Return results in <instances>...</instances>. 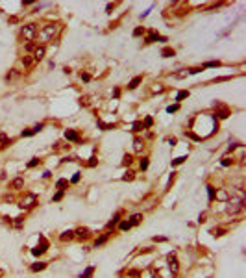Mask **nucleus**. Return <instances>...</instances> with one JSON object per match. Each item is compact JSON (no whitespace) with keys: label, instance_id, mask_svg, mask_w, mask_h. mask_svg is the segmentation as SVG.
Segmentation results:
<instances>
[{"label":"nucleus","instance_id":"f257e3e1","mask_svg":"<svg viewBox=\"0 0 246 278\" xmlns=\"http://www.w3.org/2000/svg\"><path fill=\"white\" fill-rule=\"evenodd\" d=\"M20 35H22L28 43L30 41H34L35 39V35H37V24H24L22 28H20Z\"/></svg>","mask_w":246,"mask_h":278},{"label":"nucleus","instance_id":"f03ea898","mask_svg":"<svg viewBox=\"0 0 246 278\" xmlns=\"http://www.w3.org/2000/svg\"><path fill=\"white\" fill-rule=\"evenodd\" d=\"M242 200L241 198H231L230 202H228V211L230 213H239L241 210H242Z\"/></svg>","mask_w":246,"mask_h":278},{"label":"nucleus","instance_id":"7ed1b4c3","mask_svg":"<svg viewBox=\"0 0 246 278\" xmlns=\"http://www.w3.org/2000/svg\"><path fill=\"white\" fill-rule=\"evenodd\" d=\"M46 249H48L46 239H45V237H41V245H37L35 249H31V254H34V256H41V254H45V252H46Z\"/></svg>","mask_w":246,"mask_h":278},{"label":"nucleus","instance_id":"20e7f679","mask_svg":"<svg viewBox=\"0 0 246 278\" xmlns=\"http://www.w3.org/2000/svg\"><path fill=\"white\" fill-rule=\"evenodd\" d=\"M56 32H58V26L56 24H48V26H45V28L41 30V34H43V37H45V39H50Z\"/></svg>","mask_w":246,"mask_h":278},{"label":"nucleus","instance_id":"39448f33","mask_svg":"<svg viewBox=\"0 0 246 278\" xmlns=\"http://www.w3.org/2000/svg\"><path fill=\"white\" fill-rule=\"evenodd\" d=\"M45 54H46V47L45 45L35 47V50H34V61H41L43 58H45Z\"/></svg>","mask_w":246,"mask_h":278},{"label":"nucleus","instance_id":"423d86ee","mask_svg":"<svg viewBox=\"0 0 246 278\" xmlns=\"http://www.w3.org/2000/svg\"><path fill=\"white\" fill-rule=\"evenodd\" d=\"M167 261H168V267H170V271H172V274H176L178 273V260H176V256L174 254H168Z\"/></svg>","mask_w":246,"mask_h":278},{"label":"nucleus","instance_id":"0eeeda50","mask_svg":"<svg viewBox=\"0 0 246 278\" xmlns=\"http://www.w3.org/2000/svg\"><path fill=\"white\" fill-rule=\"evenodd\" d=\"M89 236H91V234H89L87 228H78L76 232H74V237H78V239H87Z\"/></svg>","mask_w":246,"mask_h":278},{"label":"nucleus","instance_id":"6e6552de","mask_svg":"<svg viewBox=\"0 0 246 278\" xmlns=\"http://www.w3.org/2000/svg\"><path fill=\"white\" fill-rule=\"evenodd\" d=\"M65 139H67V141H74V143H76V141H80V135L74 130H67L65 132Z\"/></svg>","mask_w":246,"mask_h":278},{"label":"nucleus","instance_id":"1a4fd4ad","mask_svg":"<svg viewBox=\"0 0 246 278\" xmlns=\"http://www.w3.org/2000/svg\"><path fill=\"white\" fill-rule=\"evenodd\" d=\"M156 41H167V37L159 35V34H150V35L144 39V43H156Z\"/></svg>","mask_w":246,"mask_h":278},{"label":"nucleus","instance_id":"9d476101","mask_svg":"<svg viewBox=\"0 0 246 278\" xmlns=\"http://www.w3.org/2000/svg\"><path fill=\"white\" fill-rule=\"evenodd\" d=\"M43 269H46V261H37V263H34V265L30 267L31 273H39V271H43Z\"/></svg>","mask_w":246,"mask_h":278},{"label":"nucleus","instance_id":"9b49d317","mask_svg":"<svg viewBox=\"0 0 246 278\" xmlns=\"http://www.w3.org/2000/svg\"><path fill=\"white\" fill-rule=\"evenodd\" d=\"M143 148H144V143H143V139L135 137V139H133V150H135V152H143Z\"/></svg>","mask_w":246,"mask_h":278},{"label":"nucleus","instance_id":"f8f14e48","mask_svg":"<svg viewBox=\"0 0 246 278\" xmlns=\"http://www.w3.org/2000/svg\"><path fill=\"white\" fill-rule=\"evenodd\" d=\"M119 222H120V211H119V213H115V215H113V219L108 222V230H111V228L115 226V224H119Z\"/></svg>","mask_w":246,"mask_h":278},{"label":"nucleus","instance_id":"ddd939ff","mask_svg":"<svg viewBox=\"0 0 246 278\" xmlns=\"http://www.w3.org/2000/svg\"><path fill=\"white\" fill-rule=\"evenodd\" d=\"M59 239L65 243V241H70V239H74V232L72 230H67V232H63L61 236H59Z\"/></svg>","mask_w":246,"mask_h":278},{"label":"nucleus","instance_id":"4468645a","mask_svg":"<svg viewBox=\"0 0 246 278\" xmlns=\"http://www.w3.org/2000/svg\"><path fill=\"white\" fill-rule=\"evenodd\" d=\"M141 82H143V76H135V78H133L130 83H128V89H130V91H133V89H135V87H137V85L141 83Z\"/></svg>","mask_w":246,"mask_h":278},{"label":"nucleus","instance_id":"2eb2a0df","mask_svg":"<svg viewBox=\"0 0 246 278\" xmlns=\"http://www.w3.org/2000/svg\"><path fill=\"white\" fill-rule=\"evenodd\" d=\"M35 204V197L34 195H28V198H26V202H20V208H30V206H34Z\"/></svg>","mask_w":246,"mask_h":278},{"label":"nucleus","instance_id":"dca6fc26","mask_svg":"<svg viewBox=\"0 0 246 278\" xmlns=\"http://www.w3.org/2000/svg\"><path fill=\"white\" fill-rule=\"evenodd\" d=\"M141 221H143V215H141V213H135V215H132V217H130V224H132V226L139 224Z\"/></svg>","mask_w":246,"mask_h":278},{"label":"nucleus","instance_id":"f3484780","mask_svg":"<svg viewBox=\"0 0 246 278\" xmlns=\"http://www.w3.org/2000/svg\"><path fill=\"white\" fill-rule=\"evenodd\" d=\"M22 186H24V180H22V178H15V180L11 182V187H13V189H20Z\"/></svg>","mask_w":246,"mask_h":278},{"label":"nucleus","instance_id":"a211bd4d","mask_svg":"<svg viewBox=\"0 0 246 278\" xmlns=\"http://www.w3.org/2000/svg\"><path fill=\"white\" fill-rule=\"evenodd\" d=\"M108 237H109V234H104V236H102V237H98V239H96V241H94V247H96V249H98V247H100V245H104L105 241H108Z\"/></svg>","mask_w":246,"mask_h":278},{"label":"nucleus","instance_id":"6ab92c4d","mask_svg":"<svg viewBox=\"0 0 246 278\" xmlns=\"http://www.w3.org/2000/svg\"><path fill=\"white\" fill-rule=\"evenodd\" d=\"M174 54H176L174 48H163V50H161V56H163V58H172Z\"/></svg>","mask_w":246,"mask_h":278},{"label":"nucleus","instance_id":"aec40b11","mask_svg":"<svg viewBox=\"0 0 246 278\" xmlns=\"http://www.w3.org/2000/svg\"><path fill=\"white\" fill-rule=\"evenodd\" d=\"M96 126L102 128V130H113V128H115V124H105V122H102V121H96Z\"/></svg>","mask_w":246,"mask_h":278},{"label":"nucleus","instance_id":"412c9836","mask_svg":"<svg viewBox=\"0 0 246 278\" xmlns=\"http://www.w3.org/2000/svg\"><path fill=\"white\" fill-rule=\"evenodd\" d=\"M93 273H94V267H87V269H85V271L82 273V276H80V278H91V276H93Z\"/></svg>","mask_w":246,"mask_h":278},{"label":"nucleus","instance_id":"4be33fe9","mask_svg":"<svg viewBox=\"0 0 246 278\" xmlns=\"http://www.w3.org/2000/svg\"><path fill=\"white\" fill-rule=\"evenodd\" d=\"M67 186H69V180H65V178H61V180L56 182V187L61 189V191H63V187H67Z\"/></svg>","mask_w":246,"mask_h":278},{"label":"nucleus","instance_id":"5701e85b","mask_svg":"<svg viewBox=\"0 0 246 278\" xmlns=\"http://www.w3.org/2000/svg\"><path fill=\"white\" fill-rule=\"evenodd\" d=\"M119 228H120L122 232H126V230L132 228V224H130V221H120V222H119Z\"/></svg>","mask_w":246,"mask_h":278},{"label":"nucleus","instance_id":"b1692460","mask_svg":"<svg viewBox=\"0 0 246 278\" xmlns=\"http://www.w3.org/2000/svg\"><path fill=\"white\" fill-rule=\"evenodd\" d=\"M189 97V91H179L178 95H176V102H181L183 98H187Z\"/></svg>","mask_w":246,"mask_h":278},{"label":"nucleus","instance_id":"393cba45","mask_svg":"<svg viewBox=\"0 0 246 278\" xmlns=\"http://www.w3.org/2000/svg\"><path fill=\"white\" fill-rule=\"evenodd\" d=\"M220 61H207L206 65H202V69H213V67H218Z\"/></svg>","mask_w":246,"mask_h":278},{"label":"nucleus","instance_id":"a878e982","mask_svg":"<svg viewBox=\"0 0 246 278\" xmlns=\"http://www.w3.org/2000/svg\"><path fill=\"white\" fill-rule=\"evenodd\" d=\"M132 128H133L132 132H141V130H144V128H143V122H141V121H135Z\"/></svg>","mask_w":246,"mask_h":278},{"label":"nucleus","instance_id":"bb28decb","mask_svg":"<svg viewBox=\"0 0 246 278\" xmlns=\"http://www.w3.org/2000/svg\"><path fill=\"white\" fill-rule=\"evenodd\" d=\"M187 159V156H179V158H176V159H172V167H176V165H181Z\"/></svg>","mask_w":246,"mask_h":278},{"label":"nucleus","instance_id":"cd10ccee","mask_svg":"<svg viewBox=\"0 0 246 278\" xmlns=\"http://www.w3.org/2000/svg\"><path fill=\"white\" fill-rule=\"evenodd\" d=\"M206 189H207V197H209V200H215V187H213V186H207Z\"/></svg>","mask_w":246,"mask_h":278},{"label":"nucleus","instance_id":"c85d7f7f","mask_svg":"<svg viewBox=\"0 0 246 278\" xmlns=\"http://www.w3.org/2000/svg\"><path fill=\"white\" fill-rule=\"evenodd\" d=\"M133 178H135V174H133V171H128V173H126V174L122 176V180H124V182H132Z\"/></svg>","mask_w":246,"mask_h":278},{"label":"nucleus","instance_id":"c756f323","mask_svg":"<svg viewBox=\"0 0 246 278\" xmlns=\"http://www.w3.org/2000/svg\"><path fill=\"white\" fill-rule=\"evenodd\" d=\"M22 63H24V67H31V65H34V58L24 56V58H22Z\"/></svg>","mask_w":246,"mask_h":278},{"label":"nucleus","instance_id":"7c9ffc66","mask_svg":"<svg viewBox=\"0 0 246 278\" xmlns=\"http://www.w3.org/2000/svg\"><path fill=\"white\" fill-rule=\"evenodd\" d=\"M217 115L220 117V119H226V117H230V111H228L226 108H222L220 111H217Z\"/></svg>","mask_w":246,"mask_h":278},{"label":"nucleus","instance_id":"2f4dec72","mask_svg":"<svg viewBox=\"0 0 246 278\" xmlns=\"http://www.w3.org/2000/svg\"><path fill=\"white\" fill-rule=\"evenodd\" d=\"M152 124H154V119H152V117H146V119H144V124H143V128H152Z\"/></svg>","mask_w":246,"mask_h":278},{"label":"nucleus","instance_id":"473e14b6","mask_svg":"<svg viewBox=\"0 0 246 278\" xmlns=\"http://www.w3.org/2000/svg\"><path fill=\"white\" fill-rule=\"evenodd\" d=\"M143 32H144V28H143V26H137V28L133 30V37H139V35H143Z\"/></svg>","mask_w":246,"mask_h":278},{"label":"nucleus","instance_id":"72a5a7b5","mask_svg":"<svg viewBox=\"0 0 246 278\" xmlns=\"http://www.w3.org/2000/svg\"><path fill=\"white\" fill-rule=\"evenodd\" d=\"M220 163H222L224 167H230V165L233 163V159H231V158H222V162H220Z\"/></svg>","mask_w":246,"mask_h":278},{"label":"nucleus","instance_id":"f704fd0d","mask_svg":"<svg viewBox=\"0 0 246 278\" xmlns=\"http://www.w3.org/2000/svg\"><path fill=\"white\" fill-rule=\"evenodd\" d=\"M178 110H179V104H172V106H168V108H167L168 113H174V111H178Z\"/></svg>","mask_w":246,"mask_h":278},{"label":"nucleus","instance_id":"c9c22d12","mask_svg":"<svg viewBox=\"0 0 246 278\" xmlns=\"http://www.w3.org/2000/svg\"><path fill=\"white\" fill-rule=\"evenodd\" d=\"M139 165H141V169H143V171H146V169H148V158H143Z\"/></svg>","mask_w":246,"mask_h":278},{"label":"nucleus","instance_id":"e433bc0d","mask_svg":"<svg viewBox=\"0 0 246 278\" xmlns=\"http://www.w3.org/2000/svg\"><path fill=\"white\" fill-rule=\"evenodd\" d=\"M0 143H2L4 147H6V145H9V139L6 137V134H0Z\"/></svg>","mask_w":246,"mask_h":278},{"label":"nucleus","instance_id":"4c0bfd02","mask_svg":"<svg viewBox=\"0 0 246 278\" xmlns=\"http://www.w3.org/2000/svg\"><path fill=\"white\" fill-rule=\"evenodd\" d=\"M24 48H26V52H34V50H35V45H34V41H30V43H28V45H26Z\"/></svg>","mask_w":246,"mask_h":278},{"label":"nucleus","instance_id":"58836bf2","mask_svg":"<svg viewBox=\"0 0 246 278\" xmlns=\"http://www.w3.org/2000/svg\"><path fill=\"white\" fill-rule=\"evenodd\" d=\"M185 135H189L191 139H194V141H200V139H202L200 135H196V134H192V132H185Z\"/></svg>","mask_w":246,"mask_h":278},{"label":"nucleus","instance_id":"ea45409f","mask_svg":"<svg viewBox=\"0 0 246 278\" xmlns=\"http://www.w3.org/2000/svg\"><path fill=\"white\" fill-rule=\"evenodd\" d=\"M37 163H39V158H31V162L28 163V167H30V169H34V167H35Z\"/></svg>","mask_w":246,"mask_h":278},{"label":"nucleus","instance_id":"a19ab883","mask_svg":"<svg viewBox=\"0 0 246 278\" xmlns=\"http://www.w3.org/2000/svg\"><path fill=\"white\" fill-rule=\"evenodd\" d=\"M61 198H63V191L59 189V191H58V193L54 195V198H52V200H54V202H58V200H61Z\"/></svg>","mask_w":246,"mask_h":278},{"label":"nucleus","instance_id":"79ce46f5","mask_svg":"<svg viewBox=\"0 0 246 278\" xmlns=\"http://www.w3.org/2000/svg\"><path fill=\"white\" fill-rule=\"evenodd\" d=\"M122 163H124V165H130V163H132V156H130V154H126V156H124V162H122Z\"/></svg>","mask_w":246,"mask_h":278},{"label":"nucleus","instance_id":"37998d69","mask_svg":"<svg viewBox=\"0 0 246 278\" xmlns=\"http://www.w3.org/2000/svg\"><path fill=\"white\" fill-rule=\"evenodd\" d=\"M200 71H204L202 67H194V69H189V74H198Z\"/></svg>","mask_w":246,"mask_h":278},{"label":"nucleus","instance_id":"c03bdc74","mask_svg":"<svg viewBox=\"0 0 246 278\" xmlns=\"http://www.w3.org/2000/svg\"><path fill=\"white\" fill-rule=\"evenodd\" d=\"M89 80H91V74L83 72V74H82V82H89Z\"/></svg>","mask_w":246,"mask_h":278},{"label":"nucleus","instance_id":"a18cd8bd","mask_svg":"<svg viewBox=\"0 0 246 278\" xmlns=\"http://www.w3.org/2000/svg\"><path fill=\"white\" fill-rule=\"evenodd\" d=\"M20 135H22V137H30V135H34V130H24Z\"/></svg>","mask_w":246,"mask_h":278},{"label":"nucleus","instance_id":"49530a36","mask_svg":"<svg viewBox=\"0 0 246 278\" xmlns=\"http://www.w3.org/2000/svg\"><path fill=\"white\" fill-rule=\"evenodd\" d=\"M43 128H45V124H37L35 128H31V130H34V134H37V132H41V130H43Z\"/></svg>","mask_w":246,"mask_h":278},{"label":"nucleus","instance_id":"de8ad7c7","mask_svg":"<svg viewBox=\"0 0 246 278\" xmlns=\"http://www.w3.org/2000/svg\"><path fill=\"white\" fill-rule=\"evenodd\" d=\"M70 182H72V184H76V182H80V173H76V174H74Z\"/></svg>","mask_w":246,"mask_h":278},{"label":"nucleus","instance_id":"09e8293b","mask_svg":"<svg viewBox=\"0 0 246 278\" xmlns=\"http://www.w3.org/2000/svg\"><path fill=\"white\" fill-rule=\"evenodd\" d=\"M94 165H96V158L93 156V158L89 159V167H94Z\"/></svg>","mask_w":246,"mask_h":278},{"label":"nucleus","instance_id":"8fccbe9b","mask_svg":"<svg viewBox=\"0 0 246 278\" xmlns=\"http://www.w3.org/2000/svg\"><path fill=\"white\" fill-rule=\"evenodd\" d=\"M222 234H224V230H220V228L218 230H213V236H222Z\"/></svg>","mask_w":246,"mask_h":278},{"label":"nucleus","instance_id":"3c124183","mask_svg":"<svg viewBox=\"0 0 246 278\" xmlns=\"http://www.w3.org/2000/svg\"><path fill=\"white\" fill-rule=\"evenodd\" d=\"M22 224V217H17V221H15V226H20Z\"/></svg>","mask_w":246,"mask_h":278},{"label":"nucleus","instance_id":"603ef678","mask_svg":"<svg viewBox=\"0 0 246 278\" xmlns=\"http://www.w3.org/2000/svg\"><path fill=\"white\" fill-rule=\"evenodd\" d=\"M128 274H130V276H139V271H130Z\"/></svg>","mask_w":246,"mask_h":278}]
</instances>
